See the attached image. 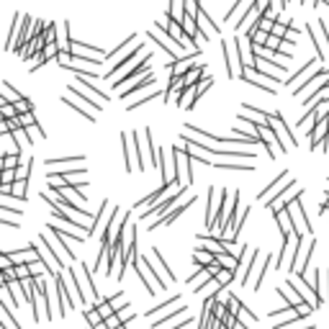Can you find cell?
Listing matches in <instances>:
<instances>
[{
  "label": "cell",
  "instance_id": "1",
  "mask_svg": "<svg viewBox=\"0 0 329 329\" xmlns=\"http://www.w3.org/2000/svg\"><path fill=\"white\" fill-rule=\"evenodd\" d=\"M311 252H314V237H311V234H306V237L298 239L296 257H293V262H291V268H288V270H291L293 275L306 278V268H309V257H311Z\"/></svg>",
  "mask_w": 329,
  "mask_h": 329
},
{
  "label": "cell",
  "instance_id": "2",
  "mask_svg": "<svg viewBox=\"0 0 329 329\" xmlns=\"http://www.w3.org/2000/svg\"><path fill=\"white\" fill-rule=\"evenodd\" d=\"M172 152H175V172H178V183H180V188H190V183H193V175H190V149L185 147H172Z\"/></svg>",
  "mask_w": 329,
  "mask_h": 329
},
{
  "label": "cell",
  "instance_id": "3",
  "mask_svg": "<svg viewBox=\"0 0 329 329\" xmlns=\"http://www.w3.org/2000/svg\"><path fill=\"white\" fill-rule=\"evenodd\" d=\"M149 39H152V41H157L160 47L165 49L167 59H172V62H178V59H180V54L185 52V49L180 47V41H175V39H172L165 29H157V26H155V29L149 31ZM185 54H188V52H185Z\"/></svg>",
  "mask_w": 329,
  "mask_h": 329
},
{
  "label": "cell",
  "instance_id": "4",
  "mask_svg": "<svg viewBox=\"0 0 329 329\" xmlns=\"http://www.w3.org/2000/svg\"><path fill=\"white\" fill-rule=\"evenodd\" d=\"M298 185V180L296 178H291V175L288 172H280L278 175V178L265 188V190H262L260 193V201H268V203H273V198H275V195L278 193H286V190H291V188H296Z\"/></svg>",
  "mask_w": 329,
  "mask_h": 329
},
{
  "label": "cell",
  "instance_id": "5",
  "mask_svg": "<svg viewBox=\"0 0 329 329\" xmlns=\"http://www.w3.org/2000/svg\"><path fill=\"white\" fill-rule=\"evenodd\" d=\"M49 227L62 232V234H67L70 239H77V242H85V239L90 237V229H82L77 222H70V218H54Z\"/></svg>",
  "mask_w": 329,
  "mask_h": 329
},
{
  "label": "cell",
  "instance_id": "6",
  "mask_svg": "<svg viewBox=\"0 0 329 329\" xmlns=\"http://www.w3.org/2000/svg\"><path fill=\"white\" fill-rule=\"evenodd\" d=\"M34 247H36V252H39V260H44V262L49 265V270H52V278H57V275H59V268H64V265H62V260L54 255V250L47 245V239H44V237H39L36 242H34Z\"/></svg>",
  "mask_w": 329,
  "mask_h": 329
},
{
  "label": "cell",
  "instance_id": "7",
  "mask_svg": "<svg viewBox=\"0 0 329 329\" xmlns=\"http://www.w3.org/2000/svg\"><path fill=\"white\" fill-rule=\"evenodd\" d=\"M288 283H291V286L296 288V293H298V296H301V298H303L306 303H311L314 309H319V306H321V301H319L316 291L311 288V283L306 280V278H301V275H293V278H291Z\"/></svg>",
  "mask_w": 329,
  "mask_h": 329
},
{
  "label": "cell",
  "instance_id": "8",
  "mask_svg": "<svg viewBox=\"0 0 329 329\" xmlns=\"http://www.w3.org/2000/svg\"><path fill=\"white\" fill-rule=\"evenodd\" d=\"M149 62H152V54H144V59L137 64V67H131L124 77H119V80L114 82V87H116V90H121V85L129 82L131 77H144V75H149Z\"/></svg>",
  "mask_w": 329,
  "mask_h": 329
},
{
  "label": "cell",
  "instance_id": "9",
  "mask_svg": "<svg viewBox=\"0 0 329 329\" xmlns=\"http://www.w3.org/2000/svg\"><path fill=\"white\" fill-rule=\"evenodd\" d=\"M142 54H144V44H137V47H134V52H131L129 57H124V59H119V62L114 64V67H111V72H108L105 77H108V80H114V77H116V75H119L121 70L131 67V62H134V59H139Z\"/></svg>",
  "mask_w": 329,
  "mask_h": 329
},
{
  "label": "cell",
  "instance_id": "10",
  "mask_svg": "<svg viewBox=\"0 0 329 329\" xmlns=\"http://www.w3.org/2000/svg\"><path fill=\"white\" fill-rule=\"evenodd\" d=\"M193 203H195V195H193V198H188L185 203H180V206H175V208H172V211H170V213H167L165 218H157V222H155V224H152L149 229H157V227H170V224L175 222V218H178V216H180V213H183L185 208H190Z\"/></svg>",
  "mask_w": 329,
  "mask_h": 329
},
{
  "label": "cell",
  "instance_id": "11",
  "mask_svg": "<svg viewBox=\"0 0 329 329\" xmlns=\"http://www.w3.org/2000/svg\"><path fill=\"white\" fill-rule=\"evenodd\" d=\"M57 47L62 54H70L72 49V39H70V24L67 21H62V24L57 26Z\"/></svg>",
  "mask_w": 329,
  "mask_h": 329
},
{
  "label": "cell",
  "instance_id": "12",
  "mask_svg": "<svg viewBox=\"0 0 329 329\" xmlns=\"http://www.w3.org/2000/svg\"><path fill=\"white\" fill-rule=\"evenodd\" d=\"M155 85V75H144V77H139L134 85H129L126 90H121V98H126V95H134V93H139V90H144V87H152Z\"/></svg>",
  "mask_w": 329,
  "mask_h": 329
},
{
  "label": "cell",
  "instance_id": "13",
  "mask_svg": "<svg viewBox=\"0 0 329 329\" xmlns=\"http://www.w3.org/2000/svg\"><path fill=\"white\" fill-rule=\"evenodd\" d=\"M70 95L80 98V100H82V103H87V105H93V111H100V108H103V103H100V100H95V98H93L90 93H87V90L82 93V87H80V85H70Z\"/></svg>",
  "mask_w": 329,
  "mask_h": 329
},
{
  "label": "cell",
  "instance_id": "14",
  "mask_svg": "<svg viewBox=\"0 0 329 329\" xmlns=\"http://www.w3.org/2000/svg\"><path fill=\"white\" fill-rule=\"evenodd\" d=\"M18 31H24V16L16 11V13H13V26H11V34H8V49H16Z\"/></svg>",
  "mask_w": 329,
  "mask_h": 329
},
{
  "label": "cell",
  "instance_id": "15",
  "mask_svg": "<svg viewBox=\"0 0 329 329\" xmlns=\"http://www.w3.org/2000/svg\"><path fill=\"white\" fill-rule=\"evenodd\" d=\"M195 100H198V87H185V90L180 93V98H178V105L183 108V111H190V108L195 105Z\"/></svg>",
  "mask_w": 329,
  "mask_h": 329
},
{
  "label": "cell",
  "instance_id": "16",
  "mask_svg": "<svg viewBox=\"0 0 329 329\" xmlns=\"http://www.w3.org/2000/svg\"><path fill=\"white\" fill-rule=\"evenodd\" d=\"M278 296L286 298V301H288V306H301V303H306V301H303V298L293 291L291 283H288V286H283V288H278Z\"/></svg>",
  "mask_w": 329,
  "mask_h": 329
},
{
  "label": "cell",
  "instance_id": "17",
  "mask_svg": "<svg viewBox=\"0 0 329 329\" xmlns=\"http://www.w3.org/2000/svg\"><path fill=\"white\" fill-rule=\"evenodd\" d=\"M193 262H195V265H201V268H208L211 262H216V255H211L208 250L198 247V250L193 252Z\"/></svg>",
  "mask_w": 329,
  "mask_h": 329
},
{
  "label": "cell",
  "instance_id": "18",
  "mask_svg": "<svg viewBox=\"0 0 329 329\" xmlns=\"http://www.w3.org/2000/svg\"><path fill=\"white\" fill-rule=\"evenodd\" d=\"M180 314H188V309L185 306H175L172 311H167V314H162L157 321H152V329H160V326H165V321H172L175 316H180Z\"/></svg>",
  "mask_w": 329,
  "mask_h": 329
},
{
  "label": "cell",
  "instance_id": "19",
  "mask_svg": "<svg viewBox=\"0 0 329 329\" xmlns=\"http://www.w3.org/2000/svg\"><path fill=\"white\" fill-rule=\"evenodd\" d=\"M62 103H67L70 108H75V111H77V114H82V116H85L87 121H90V124L95 121V111H87V108H85V103H75L70 95H64V98H62Z\"/></svg>",
  "mask_w": 329,
  "mask_h": 329
},
{
  "label": "cell",
  "instance_id": "20",
  "mask_svg": "<svg viewBox=\"0 0 329 329\" xmlns=\"http://www.w3.org/2000/svg\"><path fill=\"white\" fill-rule=\"evenodd\" d=\"M129 134H121V149H124V170L129 172V170H134V162H131V149H134V147H131L129 144Z\"/></svg>",
  "mask_w": 329,
  "mask_h": 329
},
{
  "label": "cell",
  "instance_id": "21",
  "mask_svg": "<svg viewBox=\"0 0 329 329\" xmlns=\"http://www.w3.org/2000/svg\"><path fill=\"white\" fill-rule=\"evenodd\" d=\"M93 306H95V311H98V314L103 316V321H105V319H111V316L116 314V309H114V303H111V301H108V298H103V301H98V303H93Z\"/></svg>",
  "mask_w": 329,
  "mask_h": 329
},
{
  "label": "cell",
  "instance_id": "22",
  "mask_svg": "<svg viewBox=\"0 0 329 329\" xmlns=\"http://www.w3.org/2000/svg\"><path fill=\"white\" fill-rule=\"evenodd\" d=\"M134 41H137V34H131V36H126L121 44H119V47L111 52V54H108V59H114V57H119V54H124L126 49H131V47H134Z\"/></svg>",
  "mask_w": 329,
  "mask_h": 329
},
{
  "label": "cell",
  "instance_id": "23",
  "mask_svg": "<svg viewBox=\"0 0 329 329\" xmlns=\"http://www.w3.org/2000/svg\"><path fill=\"white\" fill-rule=\"evenodd\" d=\"M170 306H180V296H172L170 301H165V303L155 306V309H149V311H147V316H155V314H165V309H170Z\"/></svg>",
  "mask_w": 329,
  "mask_h": 329
},
{
  "label": "cell",
  "instance_id": "24",
  "mask_svg": "<svg viewBox=\"0 0 329 329\" xmlns=\"http://www.w3.org/2000/svg\"><path fill=\"white\" fill-rule=\"evenodd\" d=\"M82 311H85V319H87V324H90V329H93V326H98V324L103 321V316L95 311V306H85Z\"/></svg>",
  "mask_w": 329,
  "mask_h": 329
},
{
  "label": "cell",
  "instance_id": "25",
  "mask_svg": "<svg viewBox=\"0 0 329 329\" xmlns=\"http://www.w3.org/2000/svg\"><path fill=\"white\" fill-rule=\"evenodd\" d=\"M160 95H165V93H162V90L149 93V95H144V98H139V100H134V103H129V105H126V111H137L139 105H144V103H149V100H155V98H160Z\"/></svg>",
  "mask_w": 329,
  "mask_h": 329
},
{
  "label": "cell",
  "instance_id": "26",
  "mask_svg": "<svg viewBox=\"0 0 329 329\" xmlns=\"http://www.w3.org/2000/svg\"><path fill=\"white\" fill-rule=\"evenodd\" d=\"M13 139L18 142V147H21V149H24V147H29V144H31L29 129H16V131H13Z\"/></svg>",
  "mask_w": 329,
  "mask_h": 329
},
{
  "label": "cell",
  "instance_id": "27",
  "mask_svg": "<svg viewBox=\"0 0 329 329\" xmlns=\"http://www.w3.org/2000/svg\"><path fill=\"white\" fill-rule=\"evenodd\" d=\"M26 185H29V180H16V183L11 185V195H16V198L24 201V198H26Z\"/></svg>",
  "mask_w": 329,
  "mask_h": 329
},
{
  "label": "cell",
  "instance_id": "28",
  "mask_svg": "<svg viewBox=\"0 0 329 329\" xmlns=\"http://www.w3.org/2000/svg\"><path fill=\"white\" fill-rule=\"evenodd\" d=\"M306 34H309V41L316 47V59H319V62H321V59H326V49H321V41L316 39V34H314L311 29H306Z\"/></svg>",
  "mask_w": 329,
  "mask_h": 329
},
{
  "label": "cell",
  "instance_id": "29",
  "mask_svg": "<svg viewBox=\"0 0 329 329\" xmlns=\"http://www.w3.org/2000/svg\"><path fill=\"white\" fill-rule=\"evenodd\" d=\"M234 275H237V270H232V268H224L222 273L216 275V283H218V286H229V283L234 280Z\"/></svg>",
  "mask_w": 329,
  "mask_h": 329
},
{
  "label": "cell",
  "instance_id": "30",
  "mask_svg": "<svg viewBox=\"0 0 329 329\" xmlns=\"http://www.w3.org/2000/svg\"><path fill=\"white\" fill-rule=\"evenodd\" d=\"M116 314H119V319H121L124 324H129L131 319H134V309H131V303H124V306H119V309H116Z\"/></svg>",
  "mask_w": 329,
  "mask_h": 329
},
{
  "label": "cell",
  "instance_id": "31",
  "mask_svg": "<svg viewBox=\"0 0 329 329\" xmlns=\"http://www.w3.org/2000/svg\"><path fill=\"white\" fill-rule=\"evenodd\" d=\"M218 170H255V165H239V162H213Z\"/></svg>",
  "mask_w": 329,
  "mask_h": 329
},
{
  "label": "cell",
  "instance_id": "32",
  "mask_svg": "<svg viewBox=\"0 0 329 329\" xmlns=\"http://www.w3.org/2000/svg\"><path fill=\"white\" fill-rule=\"evenodd\" d=\"M31 165H34V160L21 162V167L16 170V178H18V180H29V175H31Z\"/></svg>",
  "mask_w": 329,
  "mask_h": 329
},
{
  "label": "cell",
  "instance_id": "33",
  "mask_svg": "<svg viewBox=\"0 0 329 329\" xmlns=\"http://www.w3.org/2000/svg\"><path fill=\"white\" fill-rule=\"evenodd\" d=\"M3 170H18L21 167V155H8L3 157V165H0Z\"/></svg>",
  "mask_w": 329,
  "mask_h": 329
},
{
  "label": "cell",
  "instance_id": "34",
  "mask_svg": "<svg viewBox=\"0 0 329 329\" xmlns=\"http://www.w3.org/2000/svg\"><path fill=\"white\" fill-rule=\"evenodd\" d=\"M314 62H319V59H311V62H306L303 67H301V70H298V72H296V75H293V77H291V80H288L286 85H293V82H298V80H301L303 75H309V70L314 67Z\"/></svg>",
  "mask_w": 329,
  "mask_h": 329
},
{
  "label": "cell",
  "instance_id": "35",
  "mask_svg": "<svg viewBox=\"0 0 329 329\" xmlns=\"http://www.w3.org/2000/svg\"><path fill=\"white\" fill-rule=\"evenodd\" d=\"M85 162V157H64V160H47L44 165H82Z\"/></svg>",
  "mask_w": 329,
  "mask_h": 329
},
{
  "label": "cell",
  "instance_id": "36",
  "mask_svg": "<svg viewBox=\"0 0 329 329\" xmlns=\"http://www.w3.org/2000/svg\"><path fill=\"white\" fill-rule=\"evenodd\" d=\"M0 218H3V224H6V227H13V224L21 222V216H13L8 208H0Z\"/></svg>",
  "mask_w": 329,
  "mask_h": 329
},
{
  "label": "cell",
  "instance_id": "37",
  "mask_svg": "<svg viewBox=\"0 0 329 329\" xmlns=\"http://www.w3.org/2000/svg\"><path fill=\"white\" fill-rule=\"evenodd\" d=\"M152 255H155V260L160 262V268H165V273H167V283H172V280H175V275H172V270L167 268V262H165V257L160 255V250H155V252H152Z\"/></svg>",
  "mask_w": 329,
  "mask_h": 329
},
{
  "label": "cell",
  "instance_id": "38",
  "mask_svg": "<svg viewBox=\"0 0 329 329\" xmlns=\"http://www.w3.org/2000/svg\"><path fill=\"white\" fill-rule=\"evenodd\" d=\"M211 85H213V77H211V75H203V80H201L198 85H195V87H198V98H201V95H203V93L208 90Z\"/></svg>",
  "mask_w": 329,
  "mask_h": 329
},
{
  "label": "cell",
  "instance_id": "39",
  "mask_svg": "<svg viewBox=\"0 0 329 329\" xmlns=\"http://www.w3.org/2000/svg\"><path fill=\"white\" fill-rule=\"evenodd\" d=\"M283 41H286V39H278V36H273V34H270V39H268V49H273V52H280Z\"/></svg>",
  "mask_w": 329,
  "mask_h": 329
},
{
  "label": "cell",
  "instance_id": "40",
  "mask_svg": "<svg viewBox=\"0 0 329 329\" xmlns=\"http://www.w3.org/2000/svg\"><path fill=\"white\" fill-rule=\"evenodd\" d=\"M3 273V283H16L18 278H16V268H8V270H0Z\"/></svg>",
  "mask_w": 329,
  "mask_h": 329
},
{
  "label": "cell",
  "instance_id": "41",
  "mask_svg": "<svg viewBox=\"0 0 329 329\" xmlns=\"http://www.w3.org/2000/svg\"><path fill=\"white\" fill-rule=\"evenodd\" d=\"M185 324H190V316H185V319H183V321H178V324H172L170 329H183Z\"/></svg>",
  "mask_w": 329,
  "mask_h": 329
},
{
  "label": "cell",
  "instance_id": "42",
  "mask_svg": "<svg viewBox=\"0 0 329 329\" xmlns=\"http://www.w3.org/2000/svg\"><path fill=\"white\" fill-rule=\"evenodd\" d=\"M93 329H108V324H105V321H100V324H98V326H93Z\"/></svg>",
  "mask_w": 329,
  "mask_h": 329
}]
</instances>
